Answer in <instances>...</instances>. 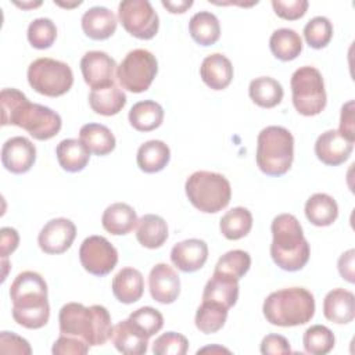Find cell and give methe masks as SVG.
Returning <instances> with one entry per match:
<instances>
[{"instance_id": "obj_42", "label": "cell", "mask_w": 355, "mask_h": 355, "mask_svg": "<svg viewBox=\"0 0 355 355\" xmlns=\"http://www.w3.org/2000/svg\"><path fill=\"white\" fill-rule=\"evenodd\" d=\"M129 319L150 338L164 326L162 313L153 306H141L129 315Z\"/></svg>"}, {"instance_id": "obj_11", "label": "cell", "mask_w": 355, "mask_h": 355, "mask_svg": "<svg viewBox=\"0 0 355 355\" xmlns=\"http://www.w3.org/2000/svg\"><path fill=\"white\" fill-rule=\"evenodd\" d=\"M118 18L128 33L148 40L159 28V18L148 0H123L118 6Z\"/></svg>"}, {"instance_id": "obj_30", "label": "cell", "mask_w": 355, "mask_h": 355, "mask_svg": "<svg viewBox=\"0 0 355 355\" xmlns=\"http://www.w3.org/2000/svg\"><path fill=\"white\" fill-rule=\"evenodd\" d=\"M79 140L96 155H107L115 148L114 133L101 123H86L79 130Z\"/></svg>"}, {"instance_id": "obj_51", "label": "cell", "mask_w": 355, "mask_h": 355, "mask_svg": "<svg viewBox=\"0 0 355 355\" xmlns=\"http://www.w3.org/2000/svg\"><path fill=\"white\" fill-rule=\"evenodd\" d=\"M161 3L172 14H183V12H186L193 6V0H178V1L162 0Z\"/></svg>"}, {"instance_id": "obj_32", "label": "cell", "mask_w": 355, "mask_h": 355, "mask_svg": "<svg viewBox=\"0 0 355 355\" xmlns=\"http://www.w3.org/2000/svg\"><path fill=\"white\" fill-rule=\"evenodd\" d=\"M189 32L200 46H211L220 36V25L215 14L209 11H198L189 21Z\"/></svg>"}, {"instance_id": "obj_28", "label": "cell", "mask_w": 355, "mask_h": 355, "mask_svg": "<svg viewBox=\"0 0 355 355\" xmlns=\"http://www.w3.org/2000/svg\"><path fill=\"white\" fill-rule=\"evenodd\" d=\"M171 159V150L162 140H148L143 143L136 155L137 166L146 173L162 171Z\"/></svg>"}, {"instance_id": "obj_52", "label": "cell", "mask_w": 355, "mask_h": 355, "mask_svg": "<svg viewBox=\"0 0 355 355\" xmlns=\"http://www.w3.org/2000/svg\"><path fill=\"white\" fill-rule=\"evenodd\" d=\"M15 3V6H18V7H22V8H35V7H39L40 4H42V1H29V3H19V1H14Z\"/></svg>"}, {"instance_id": "obj_50", "label": "cell", "mask_w": 355, "mask_h": 355, "mask_svg": "<svg viewBox=\"0 0 355 355\" xmlns=\"http://www.w3.org/2000/svg\"><path fill=\"white\" fill-rule=\"evenodd\" d=\"M354 258H355V250L351 248L341 254L337 262L338 272L343 279H345L348 283L355 282V269H354Z\"/></svg>"}, {"instance_id": "obj_14", "label": "cell", "mask_w": 355, "mask_h": 355, "mask_svg": "<svg viewBox=\"0 0 355 355\" xmlns=\"http://www.w3.org/2000/svg\"><path fill=\"white\" fill-rule=\"evenodd\" d=\"M76 227L67 218H55L49 220L37 236L39 247L46 254H62L73 243Z\"/></svg>"}, {"instance_id": "obj_7", "label": "cell", "mask_w": 355, "mask_h": 355, "mask_svg": "<svg viewBox=\"0 0 355 355\" xmlns=\"http://www.w3.org/2000/svg\"><path fill=\"white\" fill-rule=\"evenodd\" d=\"M189 201L198 211L215 214L230 202L232 187L229 180L216 172L197 171L191 173L184 184Z\"/></svg>"}, {"instance_id": "obj_37", "label": "cell", "mask_w": 355, "mask_h": 355, "mask_svg": "<svg viewBox=\"0 0 355 355\" xmlns=\"http://www.w3.org/2000/svg\"><path fill=\"white\" fill-rule=\"evenodd\" d=\"M227 311L229 309L216 302L202 301L196 312V327L205 334L219 331L225 326Z\"/></svg>"}, {"instance_id": "obj_35", "label": "cell", "mask_w": 355, "mask_h": 355, "mask_svg": "<svg viewBox=\"0 0 355 355\" xmlns=\"http://www.w3.org/2000/svg\"><path fill=\"white\" fill-rule=\"evenodd\" d=\"M269 47L272 54L280 61H291L302 51V40L295 31L280 28L270 35Z\"/></svg>"}, {"instance_id": "obj_34", "label": "cell", "mask_w": 355, "mask_h": 355, "mask_svg": "<svg viewBox=\"0 0 355 355\" xmlns=\"http://www.w3.org/2000/svg\"><path fill=\"white\" fill-rule=\"evenodd\" d=\"M248 94L251 100L262 108H273L283 98L282 85L270 76H259L250 82Z\"/></svg>"}, {"instance_id": "obj_22", "label": "cell", "mask_w": 355, "mask_h": 355, "mask_svg": "<svg viewBox=\"0 0 355 355\" xmlns=\"http://www.w3.org/2000/svg\"><path fill=\"white\" fill-rule=\"evenodd\" d=\"M323 315L337 324L352 322L355 318V295L345 288L329 291L323 300Z\"/></svg>"}, {"instance_id": "obj_18", "label": "cell", "mask_w": 355, "mask_h": 355, "mask_svg": "<svg viewBox=\"0 0 355 355\" xmlns=\"http://www.w3.org/2000/svg\"><path fill=\"white\" fill-rule=\"evenodd\" d=\"M208 258V245L200 239H187L176 243L171 250L172 263L184 273H191L204 266Z\"/></svg>"}, {"instance_id": "obj_25", "label": "cell", "mask_w": 355, "mask_h": 355, "mask_svg": "<svg viewBox=\"0 0 355 355\" xmlns=\"http://www.w3.org/2000/svg\"><path fill=\"white\" fill-rule=\"evenodd\" d=\"M137 220L136 211L126 202H114L108 205L101 216L103 227L114 236L130 233L137 225Z\"/></svg>"}, {"instance_id": "obj_23", "label": "cell", "mask_w": 355, "mask_h": 355, "mask_svg": "<svg viewBox=\"0 0 355 355\" xmlns=\"http://www.w3.org/2000/svg\"><path fill=\"white\" fill-rule=\"evenodd\" d=\"M239 298V280L219 272H214L202 291V301L216 302L226 309L232 308Z\"/></svg>"}, {"instance_id": "obj_47", "label": "cell", "mask_w": 355, "mask_h": 355, "mask_svg": "<svg viewBox=\"0 0 355 355\" xmlns=\"http://www.w3.org/2000/svg\"><path fill=\"white\" fill-rule=\"evenodd\" d=\"M261 352L263 355H276V354H290V343L284 336L280 334H268L261 341Z\"/></svg>"}, {"instance_id": "obj_12", "label": "cell", "mask_w": 355, "mask_h": 355, "mask_svg": "<svg viewBox=\"0 0 355 355\" xmlns=\"http://www.w3.org/2000/svg\"><path fill=\"white\" fill-rule=\"evenodd\" d=\"M79 259L86 272L101 277L108 275L116 266L118 251L105 237L94 234L82 241Z\"/></svg>"}, {"instance_id": "obj_38", "label": "cell", "mask_w": 355, "mask_h": 355, "mask_svg": "<svg viewBox=\"0 0 355 355\" xmlns=\"http://www.w3.org/2000/svg\"><path fill=\"white\" fill-rule=\"evenodd\" d=\"M336 338L333 331L323 324H313L308 327L302 337L304 348L312 355L329 354L334 347Z\"/></svg>"}, {"instance_id": "obj_17", "label": "cell", "mask_w": 355, "mask_h": 355, "mask_svg": "<svg viewBox=\"0 0 355 355\" xmlns=\"http://www.w3.org/2000/svg\"><path fill=\"white\" fill-rule=\"evenodd\" d=\"M148 290L154 301L172 304L180 293L179 275L168 263H157L148 275Z\"/></svg>"}, {"instance_id": "obj_26", "label": "cell", "mask_w": 355, "mask_h": 355, "mask_svg": "<svg viewBox=\"0 0 355 355\" xmlns=\"http://www.w3.org/2000/svg\"><path fill=\"white\" fill-rule=\"evenodd\" d=\"M55 155L60 166L71 173L80 172L86 168L90 151L78 139H64L55 147Z\"/></svg>"}, {"instance_id": "obj_48", "label": "cell", "mask_w": 355, "mask_h": 355, "mask_svg": "<svg viewBox=\"0 0 355 355\" xmlns=\"http://www.w3.org/2000/svg\"><path fill=\"white\" fill-rule=\"evenodd\" d=\"M345 139L354 143L355 140V126H354V100L345 103L341 108L340 116V130Z\"/></svg>"}, {"instance_id": "obj_6", "label": "cell", "mask_w": 355, "mask_h": 355, "mask_svg": "<svg viewBox=\"0 0 355 355\" xmlns=\"http://www.w3.org/2000/svg\"><path fill=\"white\" fill-rule=\"evenodd\" d=\"M258 168L268 176L284 175L294 159V137L283 126H266L257 137Z\"/></svg>"}, {"instance_id": "obj_43", "label": "cell", "mask_w": 355, "mask_h": 355, "mask_svg": "<svg viewBox=\"0 0 355 355\" xmlns=\"http://www.w3.org/2000/svg\"><path fill=\"white\" fill-rule=\"evenodd\" d=\"M189 349L187 338L175 331H166L155 338L153 343V352L155 355H184Z\"/></svg>"}, {"instance_id": "obj_3", "label": "cell", "mask_w": 355, "mask_h": 355, "mask_svg": "<svg viewBox=\"0 0 355 355\" xmlns=\"http://www.w3.org/2000/svg\"><path fill=\"white\" fill-rule=\"evenodd\" d=\"M58 323L61 334L79 337L94 347L105 344L114 327L105 306H85L79 302L65 304L60 309Z\"/></svg>"}, {"instance_id": "obj_19", "label": "cell", "mask_w": 355, "mask_h": 355, "mask_svg": "<svg viewBox=\"0 0 355 355\" xmlns=\"http://www.w3.org/2000/svg\"><path fill=\"white\" fill-rule=\"evenodd\" d=\"M111 341L125 355H143L148 348V337L128 318L112 327Z\"/></svg>"}, {"instance_id": "obj_13", "label": "cell", "mask_w": 355, "mask_h": 355, "mask_svg": "<svg viewBox=\"0 0 355 355\" xmlns=\"http://www.w3.org/2000/svg\"><path fill=\"white\" fill-rule=\"evenodd\" d=\"M115 60L104 51H87L80 60V71L85 82L94 89H103L115 85L116 72Z\"/></svg>"}, {"instance_id": "obj_21", "label": "cell", "mask_w": 355, "mask_h": 355, "mask_svg": "<svg viewBox=\"0 0 355 355\" xmlns=\"http://www.w3.org/2000/svg\"><path fill=\"white\" fill-rule=\"evenodd\" d=\"M200 75L208 87L222 90L227 87L233 79V65L222 53H214L202 60Z\"/></svg>"}, {"instance_id": "obj_49", "label": "cell", "mask_w": 355, "mask_h": 355, "mask_svg": "<svg viewBox=\"0 0 355 355\" xmlns=\"http://www.w3.org/2000/svg\"><path fill=\"white\" fill-rule=\"evenodd\" d=\"M19 243V234L14 227H1L0 230V255L7 258L14 252Z\"/></svg>"}, {"instance_id": "obj_1", "label": "cell", "mask_w": 355, "mask_h": 355, "mask_svg": "<svg viewBox=\"0 0 355 355\" xmlns=\"http://www.w3.org/2000/svg\"><path fill=\"white\" fill-rule=\"evenodd\" d=\"M0 104L1 125H17L36 140H49L61 129L62 121L55 111L46 105L31 103L18 89H3Z\"/></svg>"}, {"instance_id": "obj_39", "label": "cell", "mask_w": 355, "mask_h": 355, "mask_svg": "<svg viewBox=\"0 0 355 355\" xmlns=\"http://www.w3.org/2000/svg\"><path fill=\"white\" fill-rule=\"evenodd\" d=\"M250 266L251 257L247 251L232 250L218 259L214 272H219L236 280H240L250 270Z\"/></svg>"}, {"instance_id": "obj_2", "label": "cell", "mask_w": 355, "mask_h": 355, "mask_svg": "<svg viewBox=\"0 0 355 355\" xmlns=\"http://www.w3.org/2000/svg\"><path fill=\"white\" fill-rule=\"evenodd\" d=\"M14 320L26 329H40L50 318L47 283L33 270L17 275L10 287Z\"/></svg>"}, {"instance_id": "obj_4", "label": "cell", "mask_w": 355, "mask_h": 355, "mask_svg": "<svg viewBox=\"0 0 355 355\" xmlns=\"http://www.w3.org/2000/svg\"><path fill=\"white\" fill-rule=\"evenodd\" d=\"M270 257L283 270L295 272L302 269L309 259V244L304 237L298 219L291 214H280L273 218Z\"/></svg>"}, {"instance_id": "obj_54", "label": "cell", "mask_w": 355, "mask_h": 355, "mask_svg": "<svg viewBox=\"0 0 355 355\" xmlns=\"http://www.w3.org/2000/svg\"><path fill=\"white\" fill-rule=\"evenodd\" d=\"M54 3L58 4V6H61V7H75V6H79L82 1H76L75 4H69V3H61V1H55V0H54Z\"/></svg>"}, {"instance_id": "obj_33", "label": "cell", "mask_w": 355, "mask_h": 355, "mask_svg": "<svg viewBox=\"0 0 355 355\" xmlns=\"http://www.w3.org/2000/svg\"><path fill=\"white\" fill-rule=\"evenodd\" d=\"M162 121L164 108L153 100L139 101L129 111V122L139 132H151L161 126Z\"/></svg>"}, {"instance_id": "obj_29", "label": "cell", "mask_w": 355, "mask_h": 355, "mask_svg": "<svg viewBox=\"0 0 355 355\" xmlns=\"http://www.w3.org/2000/svg\"><path fill=\"white\" fill-rule=\"evenodd\" d=\"M305 216L315 226H330L338 216V205L331 196L315 193L305 202Z\"/></svg>"}, {"instance_id": "obj_36", "label": "cell", "mask_w": 355, "mask_h": 355, "mask_svg": "<svg viewBox=\"0 0 355 355\" xmlns=\"http://www.w3.org/2000/svg\"><path fill=\"white\" fill-rule=\"evenodd\" d=\"M252 227V215L244 207H236L227 211L219 222L220 233L227 240H239L250 233Z\"/></svg>"}, {"instance_id": "obj_41", "label": "cell", "mask_w": 355, "mask_h": 355, "mask_svg": "<svg viewBox=\"0 0 355 355\" xmlns=\"http://www.w3.org/2000/svg\"><path fill=\"white\" fill-rule=\"evenodd\" d=\"M28 40L39 50L51 47L57 37L55 24L50 18H36L28 26Z\"/></svg>"}, {"instance_id": "obj_45", "label": "cell", "mask_w": 355, "mask_h": 355, "mask_svg": "<svg viewBox=\"0 0 355 355\" xmlns=\"http://www.w3.org/2000/svg\"><path fill=\"white\" fill-rule=\"evenodd\" d=\"M308 6L306 0H272V7L276 15L288 21L304 17Z\"/></svg>"}, {"instance_id": "obj_10", "label": "cell", "mask_w": 355, "mask_h": 355, "mask_svg": "<svg viewBox=\"0 0 355 355\" xmlns=\"http://www.w3.org/2000/svg\"><path fill=\"white\" fill-rule=\"evenodd\" d=\"M158 72L155 55L146 49L129 51L116 68V78L122 89L132 93L146 92Z\"/></svg>"}, {"instance_id": "obj_44", "label": "cell", "mask_w": 355, "mask_h": 355, "mask_svg": "<svg viewBox=\"0 0 355 355\" xmlns=\"http://www.w3.org/2000/svg\"><path fill=\"white\" fill-rule=\"evenodd\" d=\"M51 352L54 355H83L89 352V344L79 337L61 334L54 341Z\"/></svg>"}, {"instance_id": "obj_31", "label": "cell", "mask_w": 355, "mask_h": 355, "mask_svg": "<svg viewBox=\"0 0 355 355\" xmlns=\"http://www.w3.org/2000/svg\"><path fill=\"white\" fill-rule=\"evenodd\" d=\"M89 104L96 114L111 116L116 115L125 107L126 96L116 85H112L92 90L89 94Z\"/></svg>"}, {"instance_id": "obj_46", "label": "cell", "mask_w": 355, "mask_h": 355, "mask_svg": "<svg viewBox=\"0 0 355 355\" xmlns=\"http://www.w3.org/2000/svg\"><path fill=\"white\" fill-rule=\"evenodd\" d=\"M0 351L3 354H32L29 343L12 331L0 333Z\"/></svg>"}, {"instance_id": "obj_53", "label": "cell", "mask_w": 355, "mask_h": 355, "mask_svg": "<svg viewBox=\"0 0 355 355\" xmlns=\"http://www.w3.org/2000/svg\"><path fill=\"white\" fill-rule=\"evenodd\" d=\"M207 351H211V352H214V351H219V352H230L229 349H226V348H222V347H205V348H201V349H198L197 351V354H200V352H207Z\"/></svg>"}, {"instance_id": "obj_15", "label": "cell", "mask_w": 355, "mask_h": 355, "mask_svg": "<svg viewBox=\"0 0 355 355\" xmlns=\"http://www.w3.org/2000/svg\"><path fill=\"white\" fill-rule=\"evenodd\" d=\"M35 159L36 147L24 136L10 137L1 147V164L11 173L28 172L33 166Z\"/></svg>"}, {"instance_id": "obj_20", "label": "cell", "mask_w": 355, "mask_h": 355, "mask_svg": "<svg viewBox=\"0 0 355 355\" xmlns=\"http://www.w3.org/2000/svg\"><path fill=\"white\" fill-rule=\"evenodd\" d=\"M82 29L85 35L93 40H105L114 35L116 29L115 14L101 6H94L82 15Z\"/></svg>"}, {"instance_id": "obj_27", "label": "cell", "mask_w": 355, "mask_h": 355, "mask_svg": "<svg viewBox=\"0 0 355 355\" xmlns=\"http://www.w3.org/2000/svg\"><path fill=\"white\" fill-rule=\"evenodd\" d=\"M136 239L146 248H159L168 239V225L165 219L154 214L143 215L137 220Z\"/></svg>"}, {"instance_id": "obj_5", "label": "cell", "mask_w": 355, "mask_h": 355, "mask_svg": "<svg viewBox=\"0 0 355 355\" xmlns=\"http://www.w3.org/2000/svg\"><path fill=\"white\" fill-rule=\"evenodd\" d=\"M262 311L270 324L280 327L300 326L313 318L315 298L304 287L282 288L265 298Z\"/></svg>"}, {"instance_id": "obj_40", "label": "cell", "mask_w": 355, "mask_h": 355, "mask_svg": "<svg viewBox=\"0 0 355 355\" xmlns=\"http://www.w3.org/2000/svg\"><path fill=\"white\" fill-rule=\"evenodd\" d=\"M304 37L312 49H323L333 37V25L326 17H313L304 28Z\"/></svg>"}, {"instance_id": "obj_24", "label": "cell", "mask_w": 355, "mask_h": 355, "mask_svg": "<svg viewBox=\"0 0 355 355\" xmlns=\"http://www.w3.org/2000/svg\"><path fill=\"white\" fill-rule=\"evenodd\" d=\"M115 298L122 304L139 301L144 291V279L140 270L135 268H122L112 279L111 284Z\"/></svg>"}, {"instance_id": "obj_8", "label": "cell", "mask_w": 355, "mask_h": 355, "mask_svg": "<svg viewBox=\"0 0 355 355\" xmlns=\"http://www.w3.org/2000/svg\"><path fill=\"white\" fill-rule=\"evenodd\" d=\"M291 94L294 108L305 116L320 114L326 107L323 76L315 67H300L291 76Z\"/></svg>"}, {"instance_id": "obj_9", "label": "cell", "mask_w": 355, "mask_h": 355, "mask_svg": "<svg viewBox=\"0 0 355 355\" xmlns=\"http://www.w3.org/2000/svg\"><path fill=\"white\" fill-rule=\"evenodd\" d=\"M28 82L31 87L47 97L65 94L73 83V73L68 64L42 57L32 61L28 67Z\"/></svg>"}, {"instance_id": "obj_16", "label": "cell", "mask_w": 355, "mask_h": 355, "mask_svg": "<svg viewBox=\"0 0 355 355\" xmlns=\"http://www.w3.org/2000/svg\"><path fill=\"white\" fill-rule=\"evenodd\" d=\"M354 150V143L338 130L330 129L319 135L315 141V154L324 165L337 166L344 164Z\"/></svg>"}]
</instances>
